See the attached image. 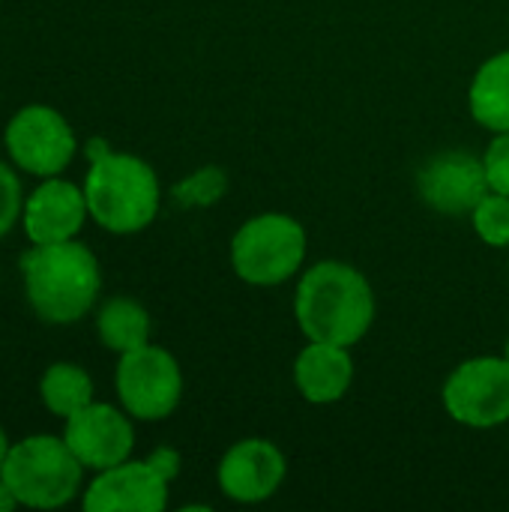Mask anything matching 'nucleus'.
Here are the masks:
<instances>
[{"label":"nucleus","mask_w":509,"mask_h":512,"mask_svg":"<svg viewBox=\"0 0 509 512\" xmlns=\"http://www.w3.org/2000/svg\"><path fill=\"white\" fill-rule=\"evenodd\" d=\"M306 243V231L294 216L261 213L231 237V267L246 285L273 288L300 273Z\"/></svg>","instance_id":"39448f33"},{"label":"nucleus","mask_w":509,"mask_h":512,"mask_svg":"<svg viewBox=\"0 0 509 512\" xmlns=\"http://www.w3.org/2000/svg\"><path fill=\"white\" fill-rule=\"evenodd\" d=\"M150 312L135 297H108L96 309V336L102 348L114 351L117 357L126 351H135L150 342Z\"/></svg>","instance_id":"dca6fc26"},{"label":"nucleus","mask_w":509,"mask_h":512,"mask_svg":"<svg viewBox=\"0 0 509 512\" xmlns=\"http://www.w3.org/2000/svg\"><path fill=\"white\" fill-rule=\"evenodd\" d=\"M84 465L75 459L63 435L36 432L12 441L0 468L3 483L24 510H60L84 492Z\"/></svg>","instance_id":"20e7f679"},{"label":"nucleus","mask_w":509,"mask_h":512,"mask_svg":"<svg viewBox=\"0 0 509 512\" xmlns=\"http://www.w3.org/2000/svg\"><path fill=\"white\" fill-rule=\"evenodd\" d=\"M168 486L171 480L150 459H126L84 483L81 507L87 512H162L168 507Z\"/></svg>","instance_id":"9b49d317"},{"label":"nucleus","mask_w":509,"mask_h":512,"mask_svg":"<svg viewBox=\"0 0 509 512\" xmlns=\"http://www.w3.org/2000/svg\"><path fill=\"white\" fill-rule=\"evenodd\" d=\"M87 195L90 222L114 237L141 234L150 228L162 207V186L153 165L126 150H102L87 159L81 180Z\"/></svg>","instance_id":"7ed1b4c3"},{"label":"nucleus","mask_w":509,"mask_h":512,"mask_svg":"<svg viewBox=\"0 0 509 512\" xmlns=\"http://www.w3.org/2000/svg\"><path fill=\"white\" fill-rule=\"evenodd\" d=\"M288 474L285 453L267 438L237 441L216 468L219 489L234 504H261L273 498Z\"/></svg>","instance_id":"ddd939ff"},{"label":"nucleus","mask_w":509,"mask_h":512,"mask_svg":"<svg viewBox=\"0 0 509 512\" xmlns=\"http://www.w3.org/2000/svg\"><path fill=\"white\" fill-rule=\"evenodd\" d=\"M225 189V174L216 171V168H207V171H198V174H189L183 183L174 186V198L180 204H213Z\"/></svg>","instance_id":"aec40b11"},{"label":"nucleus","mask_w":509,"mask_h":512,"mask_svg":"<svg viewBox=\"0 0 509 512\" xmlns=\"http://www.w3.org/2000/svg\"><path fill=\"white\" fill-rule=\"evenodd\" d=\"M294 318L309 342L351 348L375 321V291L357 267L318 261L297 282Z\"/></svg>","instance_id":"f03ea898"},{"label":"nucleus","mask_w":509,"mask_h":512,"mask_svg":"<svg viewBox=\"0 0 509 512\" xmlns=\"http://www.w3.org/2000/svg\"><path fill=\"white\" fill-rule=\"evenodd\" d=\"M471 117L492 135L509 132V51L489 57L468 90Z\"/></svg>","instance_id":"2eb2a0df"},{"label":"nucleus","mask_w":509,"mask_h":512,"mask_svg":"<svg viewBox=\"0 0 509 512\" xmlns=\"http://www.w3.org/2000/svg\"><path fill=\"white\" fill-rule=\"evenodd\" d=\"M147 459L153 462V468H156L162 477H168L171 483L177 480V474H180V453H177V450H171V447H159V450H153Z\"/></svg>","instance_id":"4be33fe9"},{"label":"nucleus","mask_w":509,"mask_h":512,"mask_svg":"<svg viewBox=\"0 0 509 512\" xmlns=\"http://www.w3.org/2000/svg\"><path fill=\"white\" fill-rule=\"evenodd\" d=\"M63 441L84 465L87 474L114 468L132 459L135 450V420L111 402H90L63 420Z\"/></svg>","instance_id":"1a4fd4ad"},{"label":"nucleus","mask_w":509,"mask_h":512,"mask_svg":"<svg viewBox=\"0 0 509 512\" xmlns=\"http://www.w3.org/2000/svg\"><path fill=\"white\" fill-rule=\"evenodd\" d=\"M114 393L120 408L135 423L168 420L183 399V372L171 351L159 345H141L117 357Z\"/></svg>","instance_id":"0eeeda50"},{"label":"nucleus","mask_w":509,"mask_h":512,"mask_svg":"<svg viewBox=\"0 0 509 512\" xmlns=\"http://www.w3.org/2000/svg\"><path fill=\"white\" fill-rule=\"evenodd\" d=\"M18 174L21 171L9 159H0V240H6L15 225H21V207L27 192Z\"/></svg>","instance_id":"6ab92c4d"},{"label":"nucleus","mask_w":509,"mask_h":512,"mask_svg":"<svg viewBox=\"0 0 509 512\" xmlns=\"http://www.w3.org/2000/svg\"><path fill=\"white\" fill-rule=\"evenodd\" d=\"M18 273L30 312L48 327H72L99 303L102 267L78 237L45 246L30 243L18 258Z\"/></svg>","instance_id":"f257e3e1"},{"label":"nucleus","mask_w":509,"mask_h":512,"mask_svg":"<svg viewBox=\"0 0 509 512\" xmlns=\"http://www.w3.org/2000/svg\"><path fill=\"white\" fill-rule=\"evenodd\" d=\"M417 192L435 213L465 216L492 192V186L480 156L468 150H444L417 171Z\"/></svg>","instance_id":"f8f14e48"},{"label":"nucleus","mask_w":509,"mask_h":512,"mask_svg":"<svg viewBox=\"0 0 509 512\" xmlns=\"http://www.w3.org/2000/svg\"><path fill=\"white\" fill-rule=\"evenodd\" d=\"M18 507L15 504V498H12V492H9V486L3 483V477H0V512H12Z\"/></svg>","instance_id":"5701e85b"},{"label":"nucleus","mask_w":509,"mask_h":512,"mask_svg":"<svg viewBox=\"0 0 509 512\" xmlns=\"http://www.w3.org/2000/svg\"><path fill=\"white\" fill-rule=\"evenodd\" d=\"M9 447H12V441H9L6 429L0 426V468H3V462H6V456H9Z\"/></svg>","instance_id":"b1692460"},{"label":"nucleus","mask_w":509,"mask_h":512,"mask_svg":"<svg viewBox=\"0 0 509 512\" xmlns=\"http://www.w3.org/2000/svg\"><path fill=\"white\" fill-rule=\"evenodd\" d=\"M444 411L468 429H495L509 420V360L474 357L459 363L441 390Z\"/></svg>","instance_id":"6e6552de"},{"label":"nucleus","mask_w":509,"mask_h":512,"mask_svg":"<svg viewBox=\"0 0 509 512\" xmlns=\"http://www.w3.org/2000/svg\"><path fill=\"white\" fill-rule=\"evenodd\" d=\"M90 219L84 186L75 180L42 177L27 195L21 207V231L33 246L66 243L75 240Z\"/></svg>","instance_id":"9d476101"},{"label":"nucleus","mask_w":509,"mask_h":512,"mask_svg":"<svg viewBox=\"0 0 509 512\" xmlns=\"http://www.w3.org/2000/svg\"><path fill=\"white\" fill-rule=\"evenodd\" d=\"M483 165H486L492 192L509 195V132H498L492 138V144L483 153Z\"/></svg>","instance_id":"412c9836"},{"label":"nucleus","mask_w":509,"mask_h":512,"mask_svg":"<svg viewBox=\"0 0 509 512\" xmlns=\"http://www.w3.org/2000/svg\"><path fill=\"white\" fill-rule=\"evenodd\" d=\"M354 381V360L351 351L342 345L309 342L294 360V384L300 396L312 405H333L339 402Z\"/></svg>","instance_id":"4468645a"},{"label":"nucleus","mask_w":509,"mask_h":512,"mask_svg":"<svg viewBox=\"0 0 509 512\" xmlns=\"http://www.w3.org/2000/svg\"><path fill=\"white\" fill-rule=\"evenodd\" d=\"M474 234L492 246V249H509V195L489 192L474 210H471Z\"/></svg>","instance_id":"a211bd4d"},{"label":"nucleus","mask_w":509,"mask_h":512,"mask_svg":"<svg viewBox=\"0 0 509 512\" xmlns=\"http://www.w3.org/2000/svg\"><path fill=\"white\" fill-rule=\"evenodd\" d=\"M504 357L509 360V336H507V345H504Z\"/></svg>","instance_id":"393cba45"},{"label":"nucleus","mask_w":509,"mask_h":512,"mask_svg":"<svg viewBox=\"0 0 509 512\" xmlns=\"http://www.w3.org/2000/svg\"><path fill=\"white\" fill-rule=\"evenodd\" d=\"M3 153L27 177H57L75 162L78 135L54 105L27 102L3 126Z\"/></svg>","instance_id":"423d86ee"},{"label":"nucleus","mask_w":509,"mask_h":512,"mask_svg":"<svg viewBox=\"0 0 509 512\" xmlns=\"http://www.w3.org/2000/svg\"><path fill=\"white\" fill-rule=\"evenodd\" d=\"M36 393H39L42 408L57 420L72 417L75 411H81L84 405H90L96 399V387H93L90 372L81 363H72V360L48 363L42 369V375H39Z\"/></svg>","instance_id":"f3484780"}]
</instances>
